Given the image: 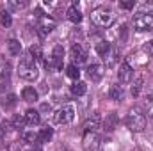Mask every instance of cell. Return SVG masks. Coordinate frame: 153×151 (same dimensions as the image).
I'll list each match as a JSON object with an SVG mask.
<instances>
[{
    "label": "cell",
    "instance_id": "6da1fadb",
    "mask_svg": "<svg viewBox=\"0 0 153 151\" xmlns=\"http://www.w3.org/2000/svg\"><path fill=\"white\" fill-rule=\"evenodd\" d=\"M18 73H20L22 78H25V80H36L38 78V75H39L38 66H36L34 57L30 53H27L25 57H22V61L18 64Z\"/></svg>",
    "mask_w": 153,
    "mask_h": 151
},
{
    "label": "cell",
    "instance_id": "7a4b0ae2",
    "mask_svg": "<svg viewBox=\"0 0 153 151\" xmlns=\"http://www.w3.org/2000/svg\"><path fill=\"white\" fill-rule=\"evenodd\" d=\"M91 21L96 25V27H109L112 25L114 21V13L111 9H105V7H98L91 13Z\"/></svg>",
    "mask_w": 153,
    "mask_h": 151
},
{
    "label": "cell",
    "instance_id": "3957f363",
    "mask_svg": "<svg viewBox=\"0 0 153 151\" xmlns=\"http://www.w3.org/2000/svg\"><path fill=\"white\" fill-rule=\"evenodd\" d=\"M126 124H128V128L132 132H143L146 128V117H144V114L141 112L139 109H134V110H130V114H128Z\"/></svg>",
    "mask_w": 153,
    "mask_h": 151
},
{
    "label": "cell",
    "instance_id": "277c9868",
    "mask_svg": "<svg viewBox=\"0 0 153 151\" xmlns=\"http://www.w3.org/2000/svg\"><path fill=\"white\" fill-rule=\"evenodd\" d=\"M134 29L137 32H146V30H153V16L146 14V13H139L134 18Z\"/></svg>",
    "mask_w": 153,
    "mask_h": 151
},
{
    "label": "cell",
    "instance_id": "5b68a950",
    "mask_svg": "<svg viewBox=\"0 0 153 151\" xmlns=\"http://www.w3.org/2000/svg\"><path fill=\"white\" fill-rule=\"evenodd\" d=\"M73 117H75V109L71 105H64L53 114V121L57 124H68L73 121Z\"/></svg>",
    "mask_w": 153,
    "mask_h": 151
},
{
    "label": "cell",
    "instance_id": "8992f818",
    "mask_svg": "<svg viewBox=\"0 0 153 151\" xmlns=\"http://www.w3.org/2000/svg\"><path fill=\"white\" fill-rule=\"evenodd\" d=\"M82 146H84V151H98L100 150V137L94 132H85Z\"/></svg>",
    "mask_w": 153,
    "mask_h": 151
},
{
    "label": "cell",
    "instance_id": "52a82bcc",
    "mask_svg": "<svg viewBox=\"0 0 153 151\" xmlns=\"http://www.w3.org/2000/svg\"><path fill=\"white\" fill-rule=\"evenodd\" d=\"M38 29H39L41 34H48V32H52V30L55 29V20L50 18V16L41 14V16H39V21H38Z\"/></svg>",
    "mask_w": 153,
    "mask_h": 151
},
{
    "label": "cell",
    "instance_id": "ba28073f",
    "mask_svg": "<svg viewBox=\"0 0 153 151\" xmlns=\"http://www.w3.org/2000/svg\"><path fill=\"white\" fill-rule=\"evenodd\" d=\"M100 124H102V115H100V112H93L85 119L84 128H85V132H94L96 133V130L100 128Z\"/></svg>",
    "mask_w": 153,
    "mask_h": 151
},
{
    "label": "cell",
    "instance_id": "9c48e42d",
    "mask_svg": "<svg viewBox=\"0 0 153 151\" xmlns=\"http://www.w3.org/2000/svg\"><path fill=\"white\" fill-rule=\"evenodd\" d=\"M132 76H134V70H132V66H130L128 62H123V64L119 66V71H117V78H119V82H121V84H128V82H132Z\"/></svg>",
    "mask_w": 153,
    "mask_h": 151
},
{
    "label": "cell",
    "instance_id": "30bf717a",
    "mask_svg": "<svg viewBox=\"0 0 153 151\" xmlns=\"http://www.w3.org/2000/svg\"><path fill=\"white\" fill-rule=\"evenodd\" d=\"M71 57H73V61H75L76 64H82V62L87 61V52L82 48V44L75 43V44L71 46Z\"/></svg>",
    "mask_w": 153,
    "mask_h": 151
},
{
    "label": "cell",
    "instance_id": "8fae6325",
    "mask_svg": "<svg viewBox=\"0 0 153 151\" xmlns=\"http://www.w3.org/2000/svg\"><path fill=\"white\" fill-rule=\"evenodd\" d=\"M52 64H53V70H61L62 68V59H64V50L61 44H57L52 52Z\"/></svg>",
    "mask_w": 153,
    "mask_h": 151
},
{
    "label": "cell",
    "instance_id": "7c38bea8",
    "mask_svg": "<svg viewBox=\"0 0 153 151\" xmlns=\"http://www.w3.org/2000/svg\"><path fill=\"white\" fill-rule=\"evenodd\" d=\"M87 75L89 78L93 80V82H100L103 75H105V70H103V66H100V64H91L89 68H87Z\"/></svg>",
    "mask_w": 153,
    "mask_h": 151
},
{
    "label": "cell",
    "instance_id": "4fadbf2b",
    "mask_svg": "<svg viewBox=\"0 0 153 151\" xmlns=\"http://www.w3.org/2000/svg\"><path fill=\"white\" fill-rule=\"evenodd\" d=\"M117 55H119V52H117V48L116 46H112L111 44V48H109V52L102 57L103 61H105V66L107 68H114L116 66V62H117Z\"/></svg>",
    "mask_w": 153,
    "mask_h": 151
},
{
    "label": "cell",
    "instance_id": "5bb4252c",
    "mask_svg": "<svg viewBox=\"0 0 153 151\" xmlns=\"http://www.w3.org/2000/svg\"><path fill=\"white\" fill-rule=\"evenodd\" d=\"M25 123L27 124H30V126H34V124H39V121H41V115H39V110H34V109H29L27 112H25Z\"/></svg>",
    "mask_w": 153,
    "mask_h": 151
},
{
    "label": "cell",
    "instance_id": "9a60e30c",
    "mask_svg": "<svg viewBox=\"0 0 153 151\" xmlns=\"http://www.w3.org/2000/svg\"><path fill=\"white\" fill-rule=\"evenodd\" d=\"M53 137V130L52 128H43L38 133V144H45V142H50V139Z\"/></svg>",
    "mask_w": 153,
    "mask_h": 151
},
{
    "label": "cell",
    "instance_id": "2e32d148",
    "mask_svg": "<svg viewBox=\"0 0 153 151\" xmlns=\"http://www.w3.org/2000/svg\"><path fill=\"white\" fill-rule=\"evenodd\" d=\"M22 98L30 103V101H36V100H38V93H36L34 87H25V89L22 91Z\"/></svg>",
    "mask_w": 153,
    "mask_h": 151
},
{
    "label": "cell",
    "instance_id": "e0dca14e",
    "mask_svg": "<svg viewBox=\"0 0 153 151\" xmlns=\"http://www.w3.org/2000/svg\"><path fill=\"white\" fill-rule=\"evenodd\" d=\"M66 14H68V20L73 21V23H80V21H82V13L78 11V7H73V5H71Z\"/></svg>",
    "mask_w": 153,
    "mask_h": 151
},
{
    "label": "cell",
    "instance_id": "ac0fdd59",
    "mask_svg": "<svg viewBox=\"0 0 153 151\" xmlns=\"http://www.w3.org/2000/svg\"><path fill=\"white\" fill-rule=\"evenodd\" d=\"M116 124H117V114L116 112L107 114V117H105V130L107 132H112L116 128Z\"/></svg>",
    "mask_w": 153,
    "mask_h": 151
},
{
    "label": "cell",
    "instance_id": "d6986e66",
    "mask_svg": "<svg viewBox=\"0 0 153 151\" xmlns=\"http://www.w3.org/2000/svg\"><path fill=\"white\" fill-rule=\"evenodd\" d=\"M7 48H9V53L11 55H20L22 52V43L18 39H9L7 41Z\"/></svg>",
    "mask_w": 153,
    "mask_h": 151
},
{
    "label": "cell",
    "instance_id": "ffe728a7",
    "mask_svg": "<svg viewBox=\"0 0 153 151\" xmlns=\"http://www.w3.org/2000/svg\"><path fill=\"white\" fill-rule=\"evenodd\" d=\"M85 91H87V85H85V82H75L73 85H71V93L75 94V96H84L85 94Z\"/></svg>",
    "mask_w": 153,
    "mask_h": 151
},
{
    "label": "cell",
    "instance_id": "44dd1931",
    "mask_svg": "<svg viewBox=\"0 0 153 151\" xmlns=\"http://www.w3.org/2000/svg\"><path fill=\"white\" fill-rule=\"evenodd\" d=\"M109 96H111V100H121L123 98V87L121 85H111Z\"/></svg>",
    "mask_w": 153,
    "mask_h": 151
},
{
    "label": "cell",
    "instance_id": "7402d4cb",
    "mask_svg": "<svg viewBox=\"0 0 153 151\" xmlns=\"http://www.w3.org/2000/svg\"><path fill=\"white\" fill-rule=\"evenodd\" d=\"M9 123H11V128H14V130H22L27 124L25 123V117H20V115H13V119Z\"/></svg>",
    "mask_w": 153,
    "mask_h": 151
},
{
    "label": "cell",
    "instance_id": "603a6c76",
    "mask_svg": "<svg viewBox=\"0 0 153 151\" xmlns=\"http://www.w3.org/2000/svg\"><path fill=\"white\" fill-rule=\"evenodd\" d=\"M66 73H68L70 78L78 80V76H80V70H78V66H76V64H70V66L66 68Z\"/></svg>",
    "mask_w": 153,
    "mask_h": 151
},
{
    "label": "cell",
    "instance_id": "cb8c5ba5",
    "mask_svg": "<svg viewBox=\"0 0 153 151\" xmlns=\"http://www.w3.org/2000/svg\"><path fill=\"white\" fill-rule=\"evenodd\" d=\"M109 48H111V43H107V41H100V43H96V52H98L102 57L109 52Z\"/></svg>",
    "mask_w": 153,
    "mask_h": 151
},
{
    "label": "cell",
    "instance_id": "d4e9b609",
    "mask_svg": "<svg viewBox=\"0 0 153 151\" xmlns=\"http://www.w3.org/2000/svg\"><path fill=\"white\" fill-rule=\"evenodd\" d=\"M141 87H143V78H137V80L134 82V85H132V96H134V98H137V96H139Z\"/></svg>",
    "mask_w": 153,
    "mask_h": 151
},
{
    "label": "cell",
    "instance_id": "484cf974",
    "mask_svg": "<svg viewBox=\"0 0 153 151\" xmlns=\"http://www.w3.org/2000/svg\"><path fill=\"white\" fill-rule=\"evenodd\" d=\"M29 53L34 57V59H43V53H41V46L39 44H32L29 48Z\"/></svg>",
    "mask_w": 153,
    "mask_h": 151
},
{
    "label": "cell",
    "instance_id": "4316f807",
    "mask_svg": "<svg viewBox=\"0 0 153 151\" xmlns=\"http://www.w3.org/2000/svg\"><path fill=\"white\" fill-rule=\"evenodd\" d=\"M2 16H0V21H2V25L4 27H11V23H13V18H11V14L7 13V11H4V13H0Z\"/></svg>",
    "mask_w": 153,
    "mask_h": 151
},
{
    "label": "cell",
    "instance_id": "83f0119b",
    "mask_svg": "<svg viewBox=\"0 0 153 151\" xmlns=\"http://www.w3.org/2000/svg\"><path fill=\"white\" fill-rule=\"evenodd\" d=\"M23 139H25L27 142H32V144H34V141L38 142V133H32V132H25V133H23Z\"/></svg>",
    "mask_w": 153,
    "mask_h": 151
},
{
    "label": "cell",
    "instance_id": "f1b7e54d",
    "mask_svg": "<svg viewBox=\"0 0 153 151\" xmlns=\"http://www.w3.org/2000/svg\"><path fill=\"white\" fill-rule=\"evenodd\" d=\"M22 150V142L20 141H13L9 146H7V151H20Z\"/></svg>",
    "mask_w": 153,
    "mask_h": 151
},
{
    "label": "cell",
    "instance_id": "f546056e",
    "mask_svg": "<svg viewBox=\"0 0 153 151\" xmlns=\"http://www.w3.org/2000/svg\"><path fill=\"white\" fill-rule=\"evenodd\" d=\"M134 5H135V0H126V2H119V7H123V9H134Z\"/></svg>",
    "mask_w": 153,
    "mask_h": 151
},
{
    "label": "cell",
    "instance_id": "4dcf8cb0",
    "mask_svg": "<svg viewBox=\"0 0 153 151\" xmlns=\"http://www.w3.org/2000/svg\"><path fill=\"white\" fill-rule=\"evenodd\" d=\"M143 50H144L148 55H153V39H152V41H148V43L144 44V48H143Z\"/></svg>",
    "mask_w": 153,
    "mask_h": 151
},
{
    "label": "cell",
    "instance_id": "1f68e13d",
    "mask_svg": "<svg viewBox=\"0 0 153 151\" xmlns=\"http://www.w3.org/2000/svg\"><path fill=\"white\" fill-rule=\"evenodd\" d=\"M5 105H7V107H14V105H16V96H14V94H9Z\"/></svg>",
    "mask_w": 153,
    "mask_h": 151
},
{
    "label": "cell",
    "instance_id": "d6a6232c",
    "mask_svg": "<svg viewBox=\"0 0 153 151\" xmlns=\"http://www.w3.org/2000/svg\"><path fill=\"white\" fill-rule=\"evenodd\" d=\"M9 5H11L13 9H22V7L27 5V2H22V4H18V2H9Z\"/></svg>",
    "mask_w": 153,
    "mask_h": 151
},
{
    "label": "cell",
    "instance_id": "836d02e7",
    "mask_svg": "<svg viewBox=\"0 0 153 151\" xmlns=\"http://www.w3.org/2000/svg\"><path fill=\"white\" fill-rule=\"evenodd\" d=\"M41 110H43V112H50V105H48V103H43V105H41Z\"/></svg>",
    "mask_w": 153,
    "mask_h": 151
},
{
    "label": "cell",
    "instance_id": "e575fe53",
    "mask_svg": "<svg viewBox=\"0 0 153 151\" xmlns=\"http://www.w3.org/2000/svg\"><path fill=\"white\" fill-rule=\"evenodd\" d=\"M0 148H2V139H0Z\"/></svg>",
    "mask_w": 153,
    "mask_h": 151
},
{
    "label": "cell",
    "instance_id": "d590c367",
    "mask_svg": "<svg viewBox=\"0 0 153 151\" xmlns=\"http://www.w3.org/2000/svg\"><path fill=\"white\" fill-rule=\"evenodd\" d=\"M66 151H68V150H66Z\"/></svg>",
    "mask_w": 153,
    "mask_h": 151
}]
</instances>
